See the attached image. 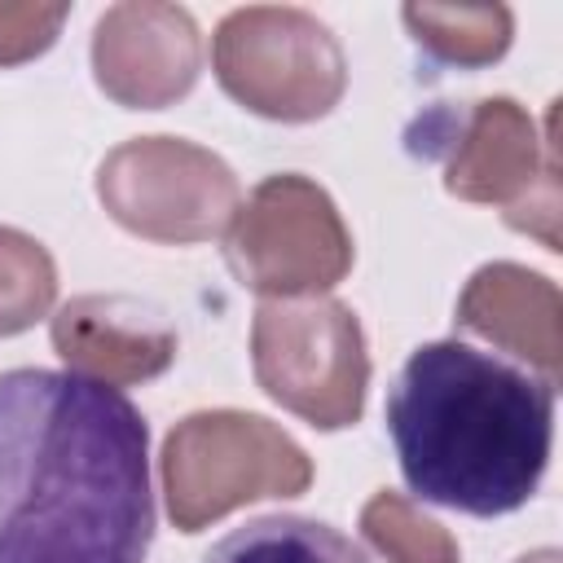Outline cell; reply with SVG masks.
<instances>
[{"label": "cell", "mask_w": 563, "mask_h": 563, "mask_svg": "<svg viewBox=\"0 0 563 563\" xmlns=\"http://www.w3.org/2000/svg\"><path fill=\"white\" fill-rule=\"evenodd\" d=\"M150 427L70 369L0 374V563H145Z\"/></svg>", "instance_id": "obj_1"}, {"label": "cell", "mask_w": 563, "mask_h": 563, "mask_svg": "<svg viewBox=\"0 0 563 563\" xmlns=\"http://www.w3.org/2000/svg\"><path fill=\"white\" fill-rule=\"evenodd\" d=\"M405 484L435 506L493 519L528 506L550 466L554 383L457 339L405 356L387 391Z\"/></svg>", "instance_id": "obj_2"}, {"label": "cell", "mask_w": 563, "mask_h": 563, "mask_svg": "<svg viewBox=\"0 0 563 563\" xmlns=\"http://www.w3.org/2000/svg\"><path fill=\"white\" fill-rule=\"evenodd\" d=\"M158 475L167 519L180 532H202L246 501L299 497L312 484V462L264 413L202 409L167 431Z\"/></svg>", "instance_id": "obj_3"}, {"label": "cell", "mask_w": 563, "mask_h": 563, "mask_svg": "<svg viewBox=\"0 0 563 563\" xmlns=\"http://www.w3.org/2000/svg\"><path fill=\"white\" fill-rule=\"evenodd\" d=\"M220 88L273 123L325 119L347 88V57L334 31L295 4H246L220 18L211 35Z\"/></svg>", "instance_id": "obj_4"}, {"label": "cell", "mask_w": 563, "mask_h": 563, "mask_svg": "<svg viewBox=\"0 0 563 563\" xmlns=\"http://www.w3.org/2000/svg\"><path fill=\"white\" fill-rule=\"evenodd\" d=\"M251 369L268 400L321 431L352 427L365 413V330L330 295L264 299L251 317Z\"/></svg>", "instance_id": "obj_5"}, {"label": "cell", "mask_w": 563, "mask_h": 563, "mask_svg": "<svg viewBox=\"0 0 563 563\" xmlns=\"http://www.w3.org/2000/svg\"><path fill=\"white\" fill-rule=\"evenodd\" d=\"M352 233L334 198L299 176H264L224 229L233 277L264 299H312L334 290L352 268Z\"/></svg>", "instance_id": "obj_6"}, {"label": "cell", "mask_w": 563, "mask_h": 563, "mask_svg": "<svg viewBox=\"0 0 563 563\" xmlns=\"http://www.w3.org/2000/svg\"><path fill=\"white\" fill-rule=\"evenodd\" d=\"M97 198L114 224L163 246L211 242L242 207L233 167L185 136H132L114 145L97 167Z\"/></svg>", "instance_id": "obj_7"}, {"label": "cell", "mask_w": 563, "mask_h": 563, "mask_svg": "<svg viewBox=\"0 0 563 563\" xmlns=\"http://www.w3.org/2000/svg\"><path fill=\"white\" fill-rule=\"evenodd\" d=\"M202 35L189 9L163 0L110 4L92 26V79L128 110H163L198 84Z\"/></svg>", "instance_id": "obj_8"}, {"label": "cell", "mask_w": 563, "mask_h": 563, "mask_svg": "<svg viewBox=\"0 0 563 563\" xmlns=\"http://www.w3.org/2000/svg\"><path fill=\"white\" fill-rule=\"evenodd\" d=\"M48 334L70 374L106 387L150 383L167 374L180 352L163 308L136 295H75L53 312Z\"/></svg>", "instance_id": "obj_9"}, {"label": "cell", "mask_w": 563, "mask_h": 563, "mask_svg": "<svg viewBox=\"0 0 563 563\" xmlns=\"http://www.w3.org/2000/svg\"><path fill=\"white\" fill-rule=\"evenodd\" d=\"M550 163H559L554 110L545 114V132H537L532 114L515 97H484L457 123L444 158V189L462 202H497L515 211Z\"/></svg>", "instance_id": "obj_10"}, {"label": "cell", "mask_w": 563, "mask_h": 563, "mask_svg": "<svg viewBox=\"0 0 563 563\" xmlns=\"http://www.w3.org/2000/svg\"><path fill=\"white\" fill-rule=\"evenodd\" d=\"M457 325L466 334L488 339L501 356L537 369L559 387L563 369V303L559 286L523 264L497 260L471 273L457 295Z\"/></svg>", "instance_id": "obj_11"}, {"label": "cell", "mask_w": 563, "mask_h": 563, "mask_svg": "<svg viewBox=\"0 0 563 563\" xmlns=\"http://www.w3.org/2000/svg\"><path fill=\"white\" fill-rule=\"evenodd\" d=\"M202 563H369V554L334 523L308 515H260L224 532Z\"/></svg>", "instance_id": "obj_12"}, {"label": "cell", "mask_w": 563, "mask_h": 563, "mask_svg": "<svg viewBox=\"0 0 563 563\" xmlns=\"http://www.w3.org/2000/svg\"><path fill=\"white\" fill-rule=\"evenodd\" d=\"M400 18L431 62L457 70L493 66L515 35V18L506 4H405Z\"/></svg>", "instance_id": "obj_13"}, {"label": "cell", "mask_w": 563, "mask_h": 563, "mask_svg": "<svg viewBox=\"0 0 563 563\" xmlns=\"http://www.w3.org/2000/svg\"><path fill=\"white\" fill-rule=\"evenodd\" d=\"M361 532L387 563H462V550L449 528L391 488L374 493L361 506Z\"/></svg>", "instance_id": "obj_14"}, {"label": "cell", "mask_w": 563, "mask_h": 563, "mask_svg": "<svg viewBox=\"0 0 563 563\" xmlns=\"http://www.w3.org/2000/svg\"><path fill=\"white\" fill-rule=\"evenodd\" d=\"M57 299V264L22 229L0 224V339L31 330Z\"/></svg>", "instance_id": "obj_15"}, {"label": "cell", "mask_w": 563, "mask_h": 563, "mask_svg": "<svg viewBox=\"0 0 563 563\" xmlns=\"http://www.w3.org/2000/svg\"><path fill=\"white\" fill-rule=\"evenodd\" d=\"M66 4H0V66H22L53 48Z\"/></svg>", "instance_id": "obj_16"}, {"label": "cell", "mask_w": 563, "mask_h": 563, "mask_svg": "<svg viewBox=\"0 0 563 563\" xmlns=\"http://www.w3.org/2000/svg\"><path fill=\"white\" fill-rule=\"evenodd\" d=\"M515 563H559V550H532V554H523Z\"/></svg>", "instance_id": "obj_17"}]
</instances>
